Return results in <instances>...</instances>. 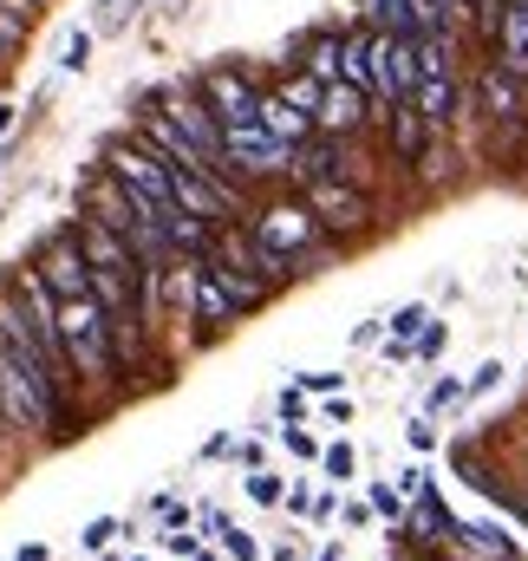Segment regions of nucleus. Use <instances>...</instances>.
Here are the masks:
<instances>
[{"label": "nucleus", "mask_w": 528, "mask_h": 561, "mask_svg": "<svg viewBox=\"0 0 528 561\" xmlns=\"http://www.w3.org/2000/svg\"><path fill=\"white\" fill-rule=\"evenodd\" d=\"M249 229H255V242H262L267 255L287 262V275H307V268L326 255V242H320V216H313L307 196H274V203H262V209L249 216Z\"/></svg>", "instance_id": "obj_2"}, {"label": "nucleus", "mask_w": 528, "mask_h": 561, "mask_svg": "<svg viewBox=\"0 0 528 561\" xmlns=\"http://www.w3.org/2000/svg\"><path fill=\"white\" fill-rule=\"evenodd\" d=\"M196 85H203V99L216 105V118H222V125H262L267 85H262V79H249L242 66H209Z\"/></svg>", "instance_id": "obj_8"}, {"label": "nucleus", "mask_w": 528, "mask_h": 561, "mask_svg": "<svg viewBox=\"0 0 528 561\" xmlns=\"http://www.w3.org/2000/svg\"><path fill=\"white\" fill-rule=\"evenodd\" d=\"M372 516H379V510H372V496H366V503H346V510H340V523H346V529H366Z\"/></svg>", "instance_id": "obj_31"}, {"label": "nucleus", "mask_w": 528, "mask_h": 561, "mask_svg": "<svg viewBox=\"0 0 528 561\" xmlns=\"http://www.w3.org/2000/svg\"><path fill=\"white\" fill-rule=\"evenodd\" d=\"M516 79H528V7H509L503 26H496V46H490Z\"/></svg>", "instance_id": "obj_17"}, {"label": "nucleus", "mask_w": 528, "mask_h": 561, "mask_svg": "<svg viewBox=\"0 0 528 561\" xmlns=\"http://www.w3.org/2000/svg\"><path fill=\"white\" fill-rule=\"evenodd\" d=\"M222 157H229V176H236V183H274V176H294V144H280L267 125H229Z\"/></svg>", "instance_id": "obj_4"}, {"label": "nucleus", "mask_w": 528, "mask_h": 561, "mask_svg": "<svg viewBox=\"0 0 528 561\" xmlns=\"http://www.w3.org/2000/svg\"><path fill=\"white\" fill-rule=\"evenodd\" d=\"M411 105L424 112V125H431V131H450V125H457V105H463V85H457V72H437V79H417V92H411Z\"/></svg>", "instance_id": "obj_13"}, {"label": "nucleus", "mask_w": 528, "mask_h": 561, "mask_svg": "<svg viewBox=\"0 0 528 561\" xmlns=\"http://www.w3.org/2000/svg\"><path fill=\"white\" fill-rule=\"evenodd\" d=\"M509 7H528V0H509Z\"/></svg>", "instance_id": "obj_44"}, {"label": "nucleus", "mask_w": 528, "mask_h": 561, "mask_svg": "<svg viewBox=\"0 0 528 561\" xmlns=\"http://www.w3.org/2000/svg\"><path fill=\"white\" fill-rule=\"evenodd\" d=\"M190 561H216V556H203V549H196V556H190Z\"/></svg>", "instance_id": "obj_42"}, {"label": "nucleus", "mask_w": 528, "mask_h": 561, "mask_svg": "<svg viewBox=\"0 0 528 561\" xmlns=\"http://www.w3.org/2000/svg\"><path fill=\"white\" fill-rule=\"evenodd\" d=\"M340 53H346V33H333V26L313 33V39H300V66H307L313 79H326V85L340 79Z\"/></svg>", "instance_id": "obj_18"}, {"label": "nucleus", "mask_w": 528, "mask_h": 561, "mask_svg": "<svg viewBox=\"0 0 528 561\" xmlns=\"http://www.w3.org/2000/svg\"><path fill=\"white\" fill-rule=\"evenodd\" d=\"M294 176H300V183H313V176H346V138L313 131L307 144H294Z\"/></svg>", "instance_id": "obj_15"}, {"label": "nucleus", "mask_w": 528, "mask_h": 561, "mask_svg": "<svg viewBox=\"0 0 528 561\" xmlns=\"http://www.w3.org/2000/svg\"><path fill=\"white\" fill-rule=\"evenodd\" d=\"M340 386V373H300V392H333Z\"/></svg>", "instance_id": "obj_34"}, {"label": "nucleus", "mask_w": 528, "mask_h": 561, "mask_svg": "<svg viewBox=\"0 0 528 561\" xmlns=\"http://www.w3.org/2000/svg\"><path fill=\"white\" fill-rule=\"evenodd\" d=\"M33 7H46V0H33Z\"/></svg>", "instance_id": "obj_45"}, {"label": "nucleus", "mask_w": 528, "mask_h": 561, "mask_svg": "<svg viewBox=\"0 0 528 561\" xmlns=\"http://www.w3.org/2000/svg\"><path fill=\"white\" fill-rule=\"evenodd\" d=\"M457 399H470V379H437L431 386V412H450Z\"/></svg>", "instance_id": "obj_24"}, {"label": "nucleus", "mask_w": 528, "mask_h": 561, "mask_svg": "<svg viewBox=\"0 0 528 561\" xmlns=\"http://www.w3.org/2000/svg\"><path fill=\"white\" fill-rule=\"evenodd\" d=\"M249 496H255V503H262V510H274V503H280V496H287V483H280V477H274V470H249Z\"/></svg>", "instance_id": "obj_23"}, {"label": "nucleus", "mask_w": 528, "mask_h": 561, "mask_svg": "<svg viewBox=\"0 0 528 561\" xmlns=\"http://www.w3.org/2000/svg\"><path fill=\"white\" fill-rule=\"evenodd\" d=\"M444 340H450V333H444V327H437V320H431V327H424V333H417V353H424V359H437V353H444Z\"/></svg>", "instance_id": "obj_29"}, {"label": "nucleus", "mask_w": 528, "mask_h": 561, "mask_svg": "<svg viewBox=\"0 0 528 561\" xmlns=\"http://www.w3.org/2000/svg\"><path fill=\"white\" fill-rule=\"evenodd\" d=\"M13 112H20V105H7V99H0V144L13 138Z\"/></svg>", "instance_id": "obj_38"}, {"label": "nucleus", "mask_w": 528, "mask_h": 561, "mask_svg": "<svg viewBox=\"0 0 528 561\" xmlns=\"http://www.w3.org/2000/svg\"><path fill=\"white\" fill-rule=\"evenodd\" d=\"M163 112L183 125V138L196 144L209 163H222V170H229V157H222V138H229V125L216 118V105L203 99V85H170V92H163Z\"/></svg>", "instance_id": "obj_9"}, {"label": "nucleus", "mask_w": 528, "mask_h": 561, "mask_svg": "<svg viewBox=\"0 0 528 561\" xmlns=\"http://www.w3.org/2000/svg\"><path fill=\"white\" fill-rule=\"evenodd\" d=\"M496 379H503V359H483V366H477V373H470V392H490V386H496Z\"/></svg>", "instance_id": "obj_30"}, {"label": "nucleus", "mask_w": 528, "mask_h": 561, "mask_svg": "<svg viewBox=\"0 0 528 561\" xmlns=\"http://www.w3.org/2000/svg\"><path fill=\"white\" fill-rule=\"evenodd\" d=\"M0 163H7V144H0Z\"/></svg>", "instance_id": "obj_43"}, {"label": "nucleus", "mask_w": 528, "mask_h": 561, "mask_svg": "<svg viewBox=\"0 0 528 561\" xmlns=\"http://www.w3.org/2000/svg\"><path fill=\"white\" fill-rule=\"evenodd\" d=\"M236 457H242L249 470H262V444H255V437H242V444H236Z\"/></svg>", "instance_id": "obj_37"}, {"label": "nucleus", "mask_w": 528, "mask_h": 561, "mask_svg": "<svg viewBox=\"0 0 528 561\" xmlns=\"http://www.w3.org/2000/svg\"><path fill=\"white\" fill-rule=\"evenodd\" d=\"M353 463H359V457H353V444H346V437H340V444H326V450H320V470H326V477H333V483H346V477H353Z\"/></svg>", "instance_id": "obj_22"}, {"label": "nucleus", "mask_w": 528, "mask_h": 561, "mask_svg": "<svg viewBox=\"0 0 528 561\" xmlns=\"http://www.w3.org/2000/svg\"><path fill=\"white\" fill-rule=\"evenodd\" d=\"M457 561H516V542L496 523H457V536L444 542Z\"/></svg>", "instance_id": "obj_14"}, {"label": "nucleus", "mask_w": 528, "mask_h": 561, "mask_svg": "<svg viewBox=\"0 0 528 561\" xmlns=\"http://www.w3.org/2000/svg\"><path fill=\"white\" fill-rule=\"evenodd\" d=\"M118 529H125V523H112V516H99V523H92V529H85L79 542H85V549H105V542H112Z\"/></svg>", "instance_id": "obj_27"}, {"label": "nucleus", "mask_w": 528, "mask_h": 561, "mask_svg": "<svg viewBox=\"0 0 528 561\" xmlns=\"http://www.w3.org/2000/svg\"><path fill=\"white\" fill-rule=\"evenodd\" d=\"M417 20H424V33L431 26H450V0H417Z\"/></svg>", "instance_id": "obj_28"}, {"label": "nucleus", "mask_w": 528, "mask_h": 561, "mask_svg": "<svg viewBox=\"0 0 528 561\" xmlns=\"http://www.w3.org/2000/svg\"><path fill=\"white\" fill-rule=\"evenodd\" d=\"M424 131H431V125H424V112H417L411 99L392 105V150L404 157V163H417V157H424Z\"/></svg>", "instance_id": "obj_19"}, {"label": "nucleus", "mask_w": 528, "mask_h": 561, "mask_svg": "<svg viewBox=\"0 0 528 561\" xmlns=\"http://www.w3.org/2000/svg\"><path fill=\"white\" fill-rule=\"evenodd\" d=\"M300 196L313 203L320 229H333V236H366L372 229V196L346 176H313V183H300Z\"/></svg>", "instance_id": "obj_5"}, {"label": "nucleus", "mask_w": 528, "mask_h": 561, "mask_svg": "<svg viewBox=\"0 0 528 561\" xmlns=\"http://www.w3.org/2000/svg\"><path fill=\"white\" fill-rule=\"evenodd\" d=\"M287 450H294V457H320V444H313L300 424H287Z\"/></svg>", "instance_id": "obj_33"}, {"label": "nucleus", "mask_w": 528, "mask_h": 561, "mask_svg": "<svg viewBox=\"0 0 528 561\" xmlns=\"http://www.w3.org/2000/svg\"><path fill=\"white\" fill-rule=\"evenodd\" d=\"M417 33H386V26H372V92L386 99V105H404L411 92H417Z\"/></svg>", "instance_id": "obj_6"}, {"label": "nucleus", "mask_w": 528, "mask_h": 561, "mask_svg": "<svg viewBox=\"0 0 528 561\" xmlns=\"http://www.w3.org/2000/svg\"><path fill=\"white\" fill-rule=\"evenodd\" d=\"M105 170H118L125 183H131L137 196L170 222L176 216V170H170V157L157 150V144H144V138H118L112 150H105Z\"/></svg>", "instance_id": "obj_3"}, {"label": "nucleus", "mask_w": 528, "mask_h": 561, "mask_svg": "<svg viewBox=\"0 0 528 561\" xmlns=\"http://www.w3.org/2000/svg\"><path fill=\"white\" fill-rule=\"evenodd\" d=\"M313 561H340V549H326V556H313Z\"/></svg>", "instance_id": "obj_40"}, {"label": "nucleus", "mask_w": 528, "mask_h": 561, "mask_svg": "<svg viewBox=\"0 0 528 561\" xmlns=\"http://www.w3.org/2000/svg\"><path fill=\"white\" fill-rule=\"evenodd\" d=\"M222 549H229L236 561H262V549H255V536H242V529H229V536H222Z\"/></svg>", "instance_id": "obj_26"}, {"label": "nucleus", "mask_w": 528, "mask_h": 561, "mask_svg": "<svg viewBox=\"0 0 528 561\" xmlns=\"http://www.w3.org/2000/svg\"><path fill=\"white\" fill-rule=\"evenodd\" d=\"M372 510H379V516H404V490H392V483H372Z\"/></svg>", "instance_id": "obj_25"}, {"label": "nucleus", "mask_w": 528, "mask_h": 561, "mask_svg": "<svg viewBox=\"0 0 528 561\" xmlns=\"http://www.w3.org/2000/svg\"><path fill=\"white\" fill-rule=\"evenodd\" d=\"M262 125H267L280 144H307L313 131H320V125H313V112H300L287 92H267V99H262Z\"/></svg>", "instance_id": "obj_16"}, {"label": "nucleus", "mask_w": 528, "mask_h": 561, "mask_svg": "<svg viewBox=\"0 0 528 561\" xmlns=\"http://www.w3.org/2000/svg\"><path fill=\"white\" fill-rule=\"evenodd\" d=\"M386 327H392V340H417V333L431 327V307H417V300H411V307L386 313Z\"/></svg>", "instance_id": "obj_20"}, {"label": "nucleus", "mask_w": 528, "mask_h": 561, "mask_svg": "<svg viewBox=\"0 0 528 561\" xmlns=\"http://www.w3.org/2000/svg\"><path fill=\"white\" fill-rule=\"evenodd\" d=\"M523 85L503 59H490L483 72H477V112L490 118V125H523Z\"/></svg>", "instance_id": "obj_11"}, {"label": "nucleus", "mask_w": 528, "mask_h": 561, "mask_svg": "<svg viewBox=\"0 0 528 561\" xmlns=\"http://www.w3.org/2000/svg\"><path fill=\"white\" fill-rule=\"evenodd\" d=\"M503 503L516 510V523H523V529H528V483H523V490H503Z\"/></svg>", "instance_id": "obj_35"}, {"label": "nucleus", "mask_w": 528, "mask_h": 561, "mask_svg": "<svg viewBox=\"0 0 528 561\" xmlns=\"http://www.w3.org/2000/svg\"><path fill=\"white\" fill-rule=\"evenodd\" d=\"M59 66H66V72H85V66H92V33H85V26H79V33H66Z\"/></svg>", "instance_id": "obj_21"}, {"label": "nucleus", "mask_w": 528, "mask_h": 561, "mask_svg": "<svg viewBox=\"0 0 528 561\" xmlns=\"http://www.w3.org/2000/svg\"><path fill=\"white\" fill-rule=\"evenodd\" d=\"M280 419H287V424L307 419V399H300V386H287V392H280Z\"/></svg>", "instance_id": "obj_32"}, {"label": "nucleus", "mask_w": 528, "mask_h": 561, "mask_svg": "<svg viewBox=\"0 0 528 561\" xmlns=\"http://www.w3.org/2000/svg\"><path fill=\"white\" fill-rule=\"evenodd\" d=\"M366 105H372V92H366V85H353V79H333L313 118H320V131H333V138H359V125L372 118Z\"/></svg>", "instance_id": "obj_12"}, {"label": "nucleus", "mask_w": 528, "mask_h": 561, "mask_svg": "<svg viewBox=\"0 0 528 561\" xmlns=\"http://www.w3.org/2000/svg\"><path fill=\"white\" fill-rule=\"evenodd\" d=\"M190 268H196V307H190V320H203V333H222L236 313H249V307L236 300V287L222 280V268H216L209 255H203V262H190Z\"/></svg>", "instance_id": "obj_10"}, {"label": "nucleus", "mask_w": 528, "mask_h": 561, "mask_svg": "<svg viewBox=\"0 0 528 561\" xmlns=\"http://www.w3.org/2000/svg\"><path fill=\"white\" fill-rule=\"evenodd\" d=\"M131 561H144V556H131Z\"/></svg>", "instance_id": "obj_46"}, {"label": "nucleus", "mask_w": 528, "mask_h": 561, "mask_svg": "<svg viewBox=\"0 0 528 561\" xmlns=\"http://www.w3.org/2000/svg\"><path fill=\"white\" fill-rule=\"evenodd\" d=\"M411 444H417V450H431V444H437V424L417 419V424H411Z\"/></svg>", "instance_id": "obj_36"}, {"label": "nucleus", "mask_w": 528, "mask_h": 561, "mask_svg": "<svg viewBox=\"0 0 528 561\" xmlns=\"http://www.w3.org/2000/svg\"><path fill=\"white\" fill-rule=\"evenodd\" d=\"M59 340H66V359L85 386H105L112 379V359H118V340H112V313L99 294H66L59 300Z\"/></svg>", "instance_id": "obj_1"}, {"label": "nucleus", "mask_w": 528, "mask_h": 561, "mask_svg": "<svg viewBox=\"0 0 528 561\" xmlns=\"http://www.w3.org/2000/svg\"><path fill=\"white\" fill-rule=\"evenodd\" d=\"M33 268L46 275V287H53L59 300H66V294H92V255H85V242H79V222L53 229V236L39 242Z\"/></svg>", "instance_id": "obj_7"}, {"label": "nucleus", "mask_w": 528, "mask_h": 561, "mask_svg": "<svg viewBox=\"0 0 528 561\" xmlns=\"http://www.w3.org/2000/svg\"><path fill=\"white\" fill-rule=\"evenodd\" d=\"M20 561H46V549H39V542H26V549H20Z\"/></svg>", "instance_id": "obj_39"}, {"label": "nucleus", "mask_w": 528, "mask_h": 561, "mask_svg": "<svg viewBox=\"0 0 528 561\" xmlns=\"http://www.w3.org/2000/svg\"><path fill=\"white\" fill-rule=\"evenodd\" d=\"M7 431H13V424H7V412H0V437H7Z\"/></svg>", "instance_id": "obj_41"}]
</instances>
